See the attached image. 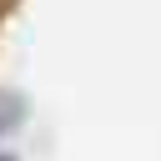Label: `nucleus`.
I'll return each mask as SVG.
<instances>
[{"instance_id": "1", "label": "nucleus", "mask_w": 161, "mask_h": 161, "mask_svg": "<svg viewBox=\"0 0 161 161\" xmlns=\"http://www.w3.org/2000/svg\"><path fill=\"white\" fill-rule=\"evenodd\" d=\"M20 116H25V101H20V96H10V91H0V136H5V131H15V126H20Z\"/></svg>"}, {"instance_id": "2", "label": "nucleus", "mask_w": 161, "mask_h": 161, "mask_svg": "<svg viewBox=\"0 0 161 161\" xmlns=\"http://www.w3.org/2000/svg\"><path fill=\"white\" fill-rule=\"evenodd\" d=\"M0 161H15V156H10V151H5V156H0Z\"/></svg>"}]
</instances>
